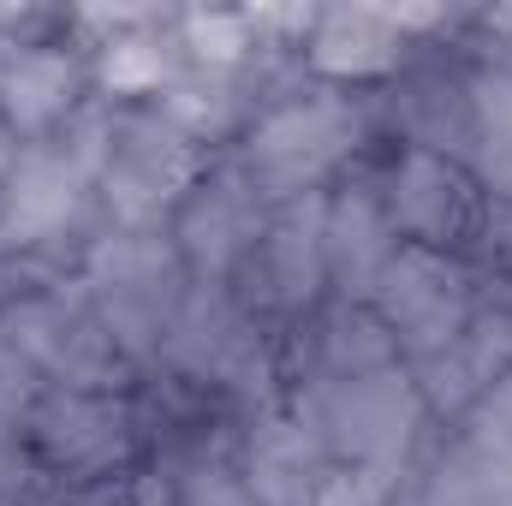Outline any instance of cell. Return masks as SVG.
Listing matches in <instances>:
<instances>
[{
  "label": "cell",
  "instance_id": "1",
  "mask_svg": "<svg viewBox=\"0 0 512 506\" xmlns=\"http://www.w3.org/2000/svg\"><path fill=\"white\" fill-rule=\"evenodd\" d=\"M387 316L423 340H441L453 328V274H441L423 256H405L387 268Z\"/></svg>",
  "mask_w": 512,
  "mask_h": 506
},
{
  "label": "cell",
  "instance_id": "2",
  "mask_svg": "<svg viewBox=\"0 0 512 506\" xmlns=\"http://www.w3.org/2000/svg\"><path fill=\"white\" fill-rule=\"evenodd\" d=\"M334 120H340L334 108H310V114L292 108V114H280L274 126L262 131V161H268L274 173H292V179H298V173H316V167L340 149V137L328 131Z\"/></svg>",
  "mask_w": 512,
  "mask_h": 506
},
{
  "label": "cell",
  "instance_id": "3",
  "mask_svg": "<svg viewBox=\"0 0 512 506\" xmlns=\"http://www.w3.org/2000/svg\"><path fill=\"white\" fill-rule=\"evenodd\" d=\"M489 131H495L501 149H512V78H501L489 90Z\"/></svg>",
  "mask_w": 512,
  "mask_h": 506
}]
</instances>
